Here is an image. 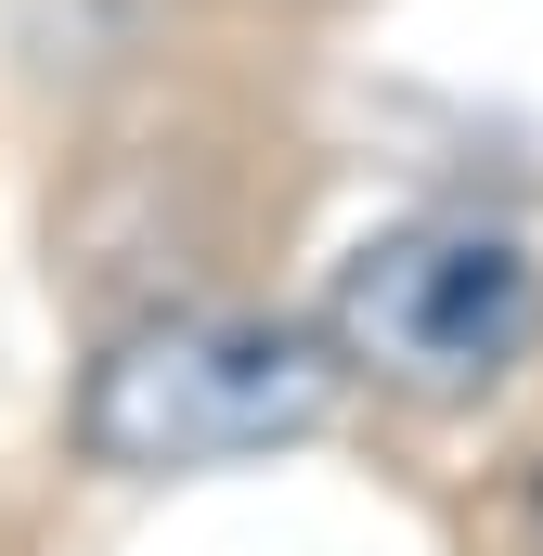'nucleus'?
I'll return each instance as SVG.
<instances>
[{"label":"nucleus","mask_w":543,"mask_h":556,"mask_svg":"<svg viewBox=\"0 0 543 556\" xmlns=\"http://www.w3.org/2000/svg\"><path fill=\"white\" fill-rule=\"evenodd\" d=\"M311 324L350 363V389H389L414 415H466V402L518 389V363L543 350V247L505 220H466V207H414L337 260Z\"/></svg>","instance_id":"2"},{"label":"nucleus","mask_w":543,"mask_h":556,"mask_svg":"<svg viewBox=\"0 0 543 556\" xmlns=\"http://www.w3.org/2000/svg\"><path fill=\"white\" fill-rule=\"evenodd\" d=\"M350 402V363L324 324L285 311H142L78 376V453L117 479H194V466H260L324 440Z\"/></svg>","instance_id":"1"}]
</instances>
